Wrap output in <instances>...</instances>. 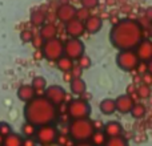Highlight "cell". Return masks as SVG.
<instances>
[{
  "label": "cell",
  "mask_w": 152,
  "mask_h": 146,
  "mask_svg": "<svg viewBox=\"0 0 152 146\" xmlns=\"http://www.w3.org/2000/svg\"><path fill=\"white\" fill-rule=\"evenodd\" d=\"M110 40L120 51L132 49L143 40V27L131 19L118 21L111 29Z\"/></svg>",
  "instance_id": "6da1fadb"
},
{
  "label": "cell",
  "mask_w": 152,
  "mask_h": 146,
  "mask_svg": "<svg viewBox=\"0 0 152 146\" xmlns=\"http://www.w3.org/2000/svg\"><path fill=\"white\" fill-rule=\"evenodd\" d=\"M56 116H58L56 106L51 104L44 96H35L31 101L27 102V106L24 109L26 121L35 125L36 128L53 122Z\"/></svg>",
  "instance_id": "7a4b0ae2"
},
{
  "label": "cell",
  "mask_w": 152,
  "mask_h": 146,
  "mask_svg": "<svg viewBox=\"0 0 152 146\" xmlns=\"http://www.w3.org/2000/svg\"><path fill=\"white\" fill-rule=\"evenodd\" d=\"M69 137L76 142L88 141L91 138L92 133L95 132L92 121L89 118H79V120H72L69 124Z\"/></svg>",
  "instance_id": "3957f363"
},
{
  "label": "cell",
  "mask_w": 152,
  "mask_h": 146,
  "mask_svg": "<svg viewBox=\"0 0 152 146\" xmlns=\"http://www.w3.org/2000/svg\"><path fill=\"white\" fill-rule=\"evenodd\" d=\"M42 55L50 61H56L60 56L64 55V44L58 37L45 40L42 45Z\"/></svg>",
  "instance_id": "277c9868"
},
{
  "label": "cell",
  "mask_w": 152,
  "mask_h": 146,
  "mask_svg": "<svg viewBox=\"0 0 152 146\" xmlns=\"http://www.w3.org/2000/svg\"><path fill=\"white\" fill-rule=\"evenodd\" d=\"M116 63H118L120 69H123L126 72H131L137 68L140 60L137 57L136 52H134L132 49H127V51H120L119 52L118 57H116Z\"/></svg>",
  "instance_id": "5b68a950"
},
{
  "label": "cell",
  "mask_w": 152,
  "mask_h": 146,
  "mask_svg": "<svg viewBox=\"0 0 152 146\" xmlns=\"http://www.w3.org/2000/svg\"><path fill=\"white\" fill-rule=\"evenodd\" d=\"M58 130L56 128H53L51 124L48 125H43V126H37L36 128V133H35V141L36 144H40L43 146H50L58 138Z\"/></svg>",
  "instance_id": "8992f818"
},
{
  "label": "cell",
  "mask_w": 152,
  "mask_h": 146,
  "mask_svg": "<svg viewBox=\"0 0 152 146\" xmlns=\"http://www.w3.org/2000/svg\"><path fill=\"white\" fill-rule=\"evenodd\" d=\"M91 114V106L83 98L72 100L68 105V116L72 120H79V118H88Z\"/></svg>",
  "instance_id": "52a82bcc"
},
{
  "label": "cell",
  "mask_w": 152,
  "mask_h": 146,
  "mask_svg": "<svg viewBox=\"0 0 152 146\" xmlns=\"http://www.w3.org/2000/svg\"><path fill=\"white\" fill-rule=\"evenodd\" d=\"M64 44V55L69 57L71 60H77L81 55L84 53V44L79 39H69Z\"/></svg>",
  "instance_id": "ba28073f"
},
{
  "label": "cell",
  "mask_w": 152,
  "mask_h": 146,
  "mask_svg": "<svg viewBox=\"0 0 152 146\" xmlns=\"http://www.w3.org/2000/svg\"><path fill=\"white\" fill-rule=\"evenodd\" d=\"M45 90V98L53 104L55 106H60L64 101L67 100V93L61 86L59 85H51V86H47L44 89Z\"/></svg>",
  "instance_id": "9c48e42d"
},
{
  "label": "cell",
  "mask_w": 152,
  "mask_h": 146,
  "mask_svg": "<svg viewBox=\"0 0 152 146\" xmlns=\"http://www.w3.org/2000/svg\"><path fill=\"white\" fill-rule=\"evenodd\" d=\"M66 32L69 37L72 39H79L80 36H83L86 29H84V23L77 19H72L71 21L66 23Z\"/></svg>",
  "instance_id": "30bf717a"
},
{
  "label": "cell",
  "mask_w": 152,
  "mask_h": 146,
  "mask_svg": "<svg viewBox=\"0 0 152 146\" xmlns=\"http://www.w3.org/2000/svg\"><path fill=\"white\" fill-rule=\"evenodd\" d=\"M136 47H137L136 55L139 57V60L143 61V63H150L152 59V44L150 40L143 39Z\"/></svg>",
  "instance_id": "8fae6325"
},
{
  "label": "cell",
  "mask_w": 152,
  "mask_h": 146,
  "mask_svg": "<svg viewBox=\"0 0 152 146\" xmlns=\"http://www.w3.org/2000/svg\"><path fill=\"white\" fill-rule=\"evenodd\" d=\"M75 13H76V8L68 3V4H63L58 8V11H56V17H58L59 21L66 24V23H68V21H71L72 19H75Z\"/></svg>",
  "instance_id": "7c38bea8"
},
{
  "label": "cell",
  "mask_w": 152,
  "mask_h": 146,
  "mask_svg": "<svg viewBox=\"0 0 152 146\" xmlns=\"http://www.w3.org/2000/svg\"><path fill=\"white\" fill-rule=\"evenodd\" d=\"M134 98H132L129 94H124V96H120L115 100V105H116V110H119L120 113L126 114V113H129L131 108L134 106Z\"/></svg>",
  "instance_id": "4fadbf2b"
},
{
  "label": "cell",
  "mask_w": 152,
  "mask_h": 146,
  "mask_svg": "<svg viewBox=\"0 0 152 146\" xmlns=\"http://www.w3.org/2000/svg\"><path fill=\"white\" fill-rule=\"evenodd\" d=\"M83 23H84V29H86V32H88V33H91V35L97 33L103 27V20L99 16L89 15L88 19H87L86 21H83Z\"/></svg>",
  "instance_id": "5bb4252c"
},
{
  "label": "cell",
  "mask_w": 152,
  "mask_h": 146,
  "mask_svg": "<svg viewBox=\"0 0 152 146\" xmlns=\"http://www.w3.org/2000/svg\"><path fill=\"white\" fill-rule=\"evenodd\" d=\"M103 133L105 134L107 138L121 136V133H123V126H121V124H119L118 121H110L108 124H105V125L103 126Z\"/></svg>",
  "instance_id": "9a60e30c"
},
{
  "label": "cell",
  "mask_w": 152,
  "mask_h": 146,
  "mask_svg": "<svg viewBox=\"0 0 152 146\" xmlns=\"http://www.w3.org/2000/svg\"><path fill=\"white\" fill-rule=\"evenodd\" d=\"M39 35L43 37V40H51L55 39L56 35H58V27L55 23H44L40 27V32Z\"/></svg>",
  "instance_id": "2e32d148"
},
{
  "label": "cell",
  "mask_w": 152,
  "mask_h": 146,
  "mask_svg": "<svg viewBox=\"0 0 152 146\" xmlns=\"http://www.w3.org/2000/svg\"><path fill=\"white\" fill-rule=\"evenodd\" d=\"M35 96H36V92L31 85H21L18 90V97L24 102L31 101Z\"/></svg>",
  "instance_id": "e0dca14e"
},
{
  "label": "cell",
  "mask_w": 152,
  "mask_h": 146,
  "mask_svg": "<svg viewBox=\"0 0 152 146\" xmlns=\"http://www.w3.org/2000/svg\"><path fill=\"white\" fill-rule=\"evenodd\" d=\"M69 88H71V92L76 96H81V94L86 92V82L81 80V77H74L71 81H69Z\"/></svg>",
  "instance_id": "ac0fdd59"
},
{
  "label": "cell",
  "mask_w": 152,
  "mask_h": 146,
  "mask_svg": "<svg viewBox=\"0 0 152 146\" xmlns=\"http://www.w3.org/2000/svg\"><path fill=\"white\" fill-rule=\"evenodd\" d=\"M100 112L105 116H111L116 112V105H115V100L111 98H105L100 102Z\"/></svg>",
  "instance_id": "d6986e66"
},
{
  "label": "cell",
  "mask_w": 152,
  "mask_h": 146,
  "mask_svg": "<svg viewBox=\"0 0 152 146\" xmlns=\"http://www.w3.org/2000/svg\"><path fill=\"white\" fill-rule=\"evenodd\" d=\"M21 145H23V138L19 134L15 133H10L1 141V146H21Z\"/></svg>",
  "instance_id": "ffe728a7"
},
{
  "label": "cell",
  "mask_w": 152,
  "mask_h": 146,
  "mask_svg": "<svg viewBox=\"0 0 152 146\" xmlns=\"http://www.w3.org/2000/svg\"><path fill=\"white\" fill-rule=\"evenodd\" d=\"M45 19H47V12L42 9H36L31 13V23L35 27H42L45 23Z\"/></svg>",
  "instance_id": "44dd1931"
},
{
  "label": "cell",
  "mask_w": 152,
  "mask_h": 146,
  "mask_svg": "<svg viewBox=\"0 0 152 146\" xmlns=\"http://www.w3.org/2000/svg\"><path fill=\"white\" fill-rule=\"evenodd\" d=\"M56 65H58V69H60L61 72H69L74 66V60H71L66 55H63L56 60Z\"/></svg>",
  "instance_id": "7402d4cb"
},
{
  "label": "cell",
  "mask_w": 152,
  "mask_h": 146,
  "mask_svg": "<svg viewBox=\"0 0 152 146\" xmlns=\"http://www.w3.org/2000/svg\"><path fill=\"white\" fill-rule=\"evenodd\" d=\"M89 139H91V144L94 146H104L105 141H107V137L102 130H95Z\"/></svg>",
  "instance_id": "603a6c76"
},
{
  "label": "cell",
  "mask_w": 152,
  "mask_h": 146,
  "mask_svg": "<svg viewBox=\"0 0 152 146\" xmlns=\"http://www.w3.org/2000/svg\"><path fill=\"white\" fill-rule=\"evenodd\" d=\"M31 86L35 89V92L44 90V89L47 88V80H45L43 76H36V77H34V80H32Z\"/></svg>",
  "instance_id": "cb8c5ba5"
},
{
  "label": "cell",
  "mask_w": 152,
  "mask_h": 146,
  "mask_svg": "<svg viewBox=\"0 0 152 146\" xmlns=\"http://www.w3.org/2000/svg\"><path fill=\"white\" fill-rule=\"evenodd\" d=\"M129 113L132 114V117L136 118V120H140L145 116V106L143 104H134V106L131 108Z\"/></svg>",
  "instance_id": "d4e9b609"
},
{
  "label": "cell",
  "mask_w": 152,
  "mask_h": 146,
  "mask_svg": "<svg viewBox=\"0 0 152 146\" xmlns=\"http://www.w3.org/2000/svg\"><path fill=\"white\" fill-rule=\"evenodd\" d=\"M104 146H128V141L121 136L111 137V138H107Z\"/></svg>",
  "instance_id": "484cf974"
},
{
  "label": "cell",
  "mask_w": 152,
  "mask_h": 146,
  "mask_svg": "<svg viewBox=\"0 0 152 146\" xmlns=\"http://www.w3.org/2000/svg\"><path fill=\"white\" fill-rule=\"evenodd\" d=\"M21 132H23L24 137L26 138H31V137H35V133H36V126L32 125L29 122H26L21 128Z\"/></svg>",
  "instance_id": "4316f807"
},
{
  "label": "cell",
  "mask_w": 152,
  "mask_h": 146,
  "mask_svg": "<svg viewBox=\"0 0 152 146\" xmlns=\"http://www.w3.org/2000/svg\"><path fill=\"white\" fill-rule=\"evenodd\" d=\"M136 93L139 94L140 98H148V97H150V94H151V89H150V86H148V85L143 84V85L137 86Z\"/></svg>",
  "instance_id": "83f0119b"
},
{
  "label": "cell",
  "mask_w": 152,
  "mask_h": 146,
  "mask_svg": "<svg viewBox=\"0 0 152 146\" xmlns=\"http://www.w3.org/2000/svg\"><path fill=\"white\" fill-rule=\"evenodd\" d=\"M76 61H77V65L80 66L81 69H87V68H89V66H91V59H89L87 55H84V53Z\"/></svg>",
  "instance_id": "f1b7e54d"
},
{
  "label": "cell",
  "mask_w": 152,
  "mask_h": 146,
  "mask_svg": "<svg viewBox=\"0 0 152 146\" xmlns=\"http://www.w3.org/2000/svg\"><path fill=\"white\" fill-rule=\"evenodd\" d=\"M88 16H89V9H86V8H80L75 13V19H77L80 21H86L88 19Z\"/></svg>",
  "instance_id": "f546056e"
},
{
  "label": "cell",
  "mask_w": 152,
  "mask_h": 146,
  "mask_svg": "<svg viewBox=\"0 0 152 146\" xmlns=\"http://www.w3.org/2000/svg\"><path fill=\"white\" fill-rule=\"evenodd\" d=\"M32 37H34V32H32V31H29V29H24V31H21V33H20L21 41L31 43L32 41Z\"/></svg>",
  "instance_id": "4dcf8cb0"
},
{
  "label": "cell",
  "mask_w": 152,
  "mask_h": 146,
  "mask_svg": "<svg viewBox=\"0 0 152 146\" xmlns=\"http://www.w3.org/2000/svg\"><path fill=\"white\" fill-rule=\"evenodd\" d=\"M80 3L83 5V8H86V9H94V8L97 7L99 0H80Z\"/></svg>",
  "instance_id": "1f68e13d"
},
{
  "label": "cell",
  "mask_w": 152,
  "mask_h": 146,
  "mask_svg": "<svg viewBox=\"0 0 152 146\" xmlns=\"http://www.w3.org/2000/svg\"><path fill=\"white\" fill-rule=\"evenodd\" d=\"M10 133H12V132H11V126L8 125V124H5V122L0 124V136L4 138V137L8 136Z\"/></svg>",
  "instance_id": "d6a6232c"
},
{
  "label": "cell",
  "mask_w": 152,
  "mask_h": 146,
  "mask_svg": "<svg viewBox=\"0 0 152 146\" xmlns=\"http://www.w3.org/2000/svg\"><path fill=\"white\" fill-rule=\"evenodd\" d=\"M31 43H34V45L36 48H42V45H43V43H44V40H43V37L40 36L39 33H34V37H32V41Z\"/></svg>",
  "instance_id": "836d02e7"
},
{
  "label": "cell",
  "mask_w": 152,
  "mask_h": 146,
  "mask_svg": "<svg viewBox=\"0 0 152 146\" xmlns=\"http://www.w3.org/2000/svg\"><path fill=\"white\" fill-rule=\"evenodd\" d=\"M81 72H83V69H81L79 65H75V64H74V66H72V69L69 71V73L72 74V77H80Z\"/></svg>",
  "instance_id": "e575fe53"
},
{
  "label": "cell",
  "mask_w": 152,
  "mask_h": 146,
  "mask_svg": "<svg viewBox=\"0 0 152 146\" xmlns=\"http://www.w3.org/2000/svg\"><path fill=\"white\" fill-rule=\"evenodd\" d=\"M21 146H36V141L34 139V137L26 138V139H23V145Z\"/></svg>",
  "instance_id": "d590c367"
},
{
  "label": "cell",
  "mask_w": 152,
  "mask_h": 146,
  "mask_svg": "<svg viewBox=\"0 0 152 146\" xmlns=\"http://www.w3.org/2000/svg\"><path fill=\"white\" fill-rule=\"evenodd\" d=\"M64 81H67V82H69V81H71L72 80V78H74V77H72V74H71V73H69V72H64Z\"/></svg>",
  "instance_id": "8d00e7d4"
},
{
  "label": "cell",
  "mask_w": 152,
  "mask_h": 146,
  "mask_svg": "<svg viewBox=\"0 0 152 146\" xmlns=\"http://www.w3.org/2000/svg\"><path fill=\"white\" fill-rule=\"evenodd\" d=\"M74 146H94V145H92L91 142H88V141H81V142H76Z\"/></svg>",
  "instance_id": "74e56055"
},
{
  "label": "cell",
  "mask_w": 152,
  "mask_h": 146,
  "mask_svg": "<svg viewBox=\"0 0 152 146\" xmlns=\"http://www.w3.org/2000/svg\"><path fill=\"white\" fill-rule=\"evenodd\" d=\"M68 1H69V0H59L60 5H63V4H68Z\"/></svg>",
  "instance_id": "f35d334b"
}]
</instances>
